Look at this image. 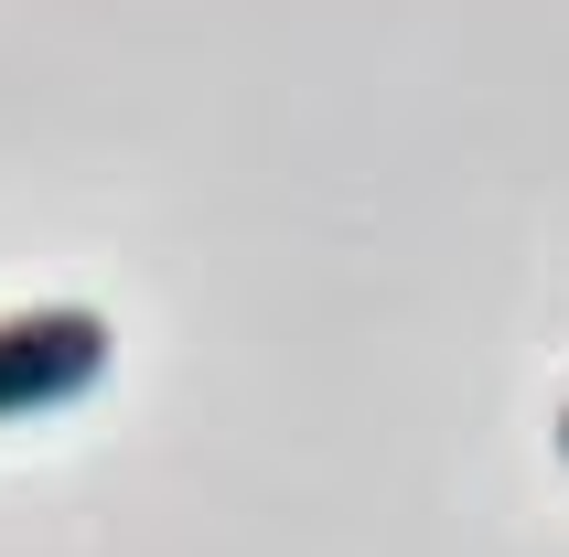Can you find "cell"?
Returning a JSON list of instances; mask_svg holds the SVG:
<instances>
[{
	"instance_id": "6da1fadb",
	"label": "cell",
	"mask_w": 569,
	"mask_h": 557,
	"mask_svg": "<svg viewBox=\"0 0 569 557\" xmlns=\"http://www.w3.org/2000/svg\"><path fill=\"white\" fill-rule=\"evenodd\" d=\"M119 333H108V311L87 301H54V311H11L0 322V418H43V407H76L108 375Z\"/></svg>"
},
{
	"instance_id": "7a4b0ae2",
	"label": "cell",
	"mask_w": 569,
	"mask_h": 557,
	"mask_svg": "<svg viewBox=\"0 0 569 557\" xmlns=\"http://www.w3.org/2000/svg\"><path fill=\"white\" fill-rule=\"evenodd\" d=\"M559 450H569V407H559Z\"/></svg>"
}]
</instances>
